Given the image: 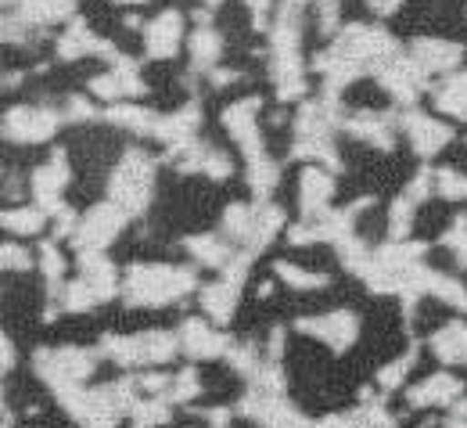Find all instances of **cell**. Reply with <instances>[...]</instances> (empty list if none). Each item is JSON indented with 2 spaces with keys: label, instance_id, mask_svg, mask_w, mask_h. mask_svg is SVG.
I'll list each match as a JSON object with an SVG mask.
<instances>
[{
  "label": "cell",
  "instance_id": "cell-50",
  "mask_svg": "<svg viewBox=\"0 0 467 428\" xmlns=\"http://www.w3.org/2000/svg\"><path fill=\"white\" fill-rule=\"evenodd\" d=\"M244 72L241 68H227V65H216L213 72H209V83L216 87V90H223V87H231V83H237Z\"/></svg>",
  "mask_w": 467,
  "mask_h": 428
},
{
  "label": "cell",
  "instance_id": "cell-15",
  "mask_svg": "<svg viewBox=\"0 0 467 428\" xmlns=\"http://www.w3.org/2000/svg\"><path fill=\"white\" fill-rule=\"evenodd\" d=\"M68 181H72L68 155H65V148H55V151H51V159H47V162L33 173V181H29L36 205H44V209H47V216L61 205V194H65Z\"/></svg>",
  "mask_w": 467,
  "mask_h": 428
},
{
  "label": "cell",
  "instance_id": "cell-49",
  "mask_svg": "<svg viewBox=\"0 0 467 428\" xmlns=\"http://www.w3.org/2000/svg\"><path fill=\"white\" fill-rule=\"evenodd\" d=\"M288 242L302 248V245H317V242H324V238H320V227L309 220V224H295V227H288Z\"/></svg>",
  "mask_w": 467,
  "mask_h": 428
},
{
  "label": "cell",
  "instance_id": "cell-34",
  "mask_svg": "<svg viewBox=\"0 0 467 428\" xmlns=\"http://www.w3.org/2000/svg\"><path fill=\"white\" fill-rule=\"evenodd\" d=\"M274 277H281L288 288L295 292H317V288H327L331 277L327 274H313V270H302L298 263H288V259H277L274 263Z\"/></svg>",
  "mask_w": 467,
  "mask_h": 428
},
{
  "label": "cell",
  "instance_id": "cell-26",
  "mask_svg": "<svg viewBox=\"0 0 467 428\" xmlns=\"http://www.w3.org/2000/svg\"><path fill=\"white\" fill-rule=\"evenodd\" d=\"M431 353L442 360V364H464L467 367V324L464 320H450L442 324L431 339H428Z\"/></svg>",
  "mask_w": 467,
  "mask_h": 428
},
{
  "label": "cell",
  "instance_id": "cell-3",
  "mask_svg": "<svg viewBox=\"0 0 467 428\" xmlns=\"http://www.w3.org/2000/svg\"><path fill=\"white\" fill-rule=\"evenodd\" d=\"M98 357L94 350H83V346H65V350H36L33 357V371L36 378L51 389L55 400H68L76 389L87 385V378L98 371Z\"/></svg>",
  "mask_w": 467,
  "mask_h": 428
},
{
  "label": "cell",
  "instance_id": "cell-27",
  "mask_svg": "<svg viewBox=\"0 0 467 428\" xmlns=\"http://www.w3.org/2000/svg\"><path fill=\"white\" fill-rule=\"evenodd\" d=\"M435 109L442 116L457 122H467V68L450 72L439 87H435Z\"/></svg>",
  "mask_w": 467,
  "mask_h": 428
},
{
  "label": "cell",
  "instance_id": "cell-48",
  "mask_svg": "<svg viewBox=\"0 0 467 428\" xmlns=\"http://www.w3.org/2000/svg\"><path fill=\"white\" fill-rule=\"evenodd\" d=\"M90 120H98V109L83 94H72L65 101V122H90Z\"/></svg>",
  "mask_w": 467,
  "mask_h": 428
},
{
  "label": "cell",
  "instance_id": "cell-20",
  "mask_svg": "<svg viewBox=\"0 0 467 428\" xmlns=\"http://www.w3.org/2000/svg\"><path fill=\"white\" fill-rule=\"evenodd\" d=\"M410 55L420 61L431 76L435 72H457V65L464 61V44H453V40H442V37H417L410 44Z\"/></svg>",
  "mask_w": 467,
  "mask_h": 428
},
{
  "label": "cell",
  "instance_id": "cell-12",
  "mask_svg": "<svg viewBox=\"0 0 467 428\" xmlns=\"http://www.w3.org/2000/svg\"><path fill=\"white\" fill-rule=\"evenodd\" d=\"M400 130L407 133L410 148L417 151V159H435L453 141V126L450 122H439L435 116H424L417 109H407L400 116Z\"/></svg>",
  "mask_w": 467,
  "mask_h": 428
},
{
  "label": "cell",
  "instance_id": "cell-30",
  "mask_svg": "<svg viewBox=\"0 0 467 428\" xmlns=\"http://www.w3.org/2000/svg\"><path fill=\"white\" fill-rule=\"evenodd\" d=\"M4 231L7 235H18V238H29V235H40L47 227V209L44 205H15V209H4Z\"/></svg>",
  "mask_w": 467,
  "mask_h": 428
},
{
  "label": "cell",
  "instance_id": "cell-53",
  "mask_svg": "<svg viewBox=\"0 0 467 428\" xmlns=\"http://www.w3.org/2000/svg\"><path fill=\"white\" fill-rule=\"evenodd\" d=\"M205 422H209V425H227V422H231V414H227L223 407H213V411L205 414Z\"/></svg>",
  "mask_w": 467,
  "mask_h": 428
},
{
  "label": "cell",
  "instance_id": "cell-42",
  "mask_svg": "<svg viewBox=\"0 0 467 428\" xmlns=\"http://www.w3.org/2000/svg\"><path fill=\"white\" fill-rule=\"evenodd\" d=\"M435 191L450 202H461V198H467V177L461 170L442 166V170H435Z\"/></svg>",
  "mask_w": 467,
  "mask_h": 428
},
{
  "label": "cell",
  "instance_id": "cell-11",
  "mask_svg": "<svg viewBox=\"0 0 467 428\" xmlns=\"http://www.w3.org/2000/svg\"><path fill=\"white\" fill-rule=\"evenodd\" d=\"M241 414L259 422V425H309V418L298 414V407L285 392L259 389V385H248V392L241 400Z\"/></svg>",
  "mask_w": 467,
  "mask_h": 428
},
{
  "label": "cell",
  "instance_id": "cell-54",
  "mask_svg": "<svg viewBox=\"0 0 467 428\" xmlns=\"http://www.w3.org/2000/svg\"><path fill=\"white\" fill-rule=\"evenodd\" d=\"M15 83H22V72H7V76H4V90H11Z\"/></svg>",
  "mask_w": 467,
  "mask_h": 428
},
{
  "label": "cell",
  "instance_id": "cell-9",
  "mask_svg": "<svg viewBox=\"0 0 467 428\" xmlns=\"http://www.w3.org/2000/svg\"><path fill=\"white\" fill-rule=\"evenodd\" d=\"M331 47H338L342 55L363 61V65H370V68H374L378 61L400 55V44H396L392 33H385L381 26H363V22H352L342 33H335Z\"/></svg>",
  "mask_w": 467,
  "mask_h": 428
},
{
  "label": "cell",
  "instance_id": "cell-35",
  "mask_svg": "<svg viewBox=\"0 0 467 428\" xmlns=\"http://www.w3.org/2000/svg\"><path fill=\"white\" fill-rule=\"evenodd\" d=\"M428 296H435V299H442L446 306H453V309L467 313V288L457 281V277H450V274L428 270Z\"/></svg>",
  "mask_w": 467,
  "mask_h": 428
},
{
  "label": "cell",
  "instance_id": "cell-6",
  "mask_svg": "<svg viewBox=\"0 0 467 428\" xmlns=\"http://www.w3.org/2000/svg\"><path fill=\"white\" fill-rule=\"evenodd\" d=\"M370 76L381 83V90L389 98H396L400 105H413L420 90L431 87V72L413 58V55H392V58L378 61L370 68Z\"/></svg>",
  "mask_w": 467,
  "mask_h": 428
},
{
  "label": "cell",
  "instance_id": "cell-8",
  "mask_svg": "<svg viewBox=\"0 0 467 428\" xmlns=\"http://www.w3.org/2000/svg\"><path fill=\"white\" fill-rule=\"evenodd\" d=\"M65 122V112L44 109V105H15L4 112V137L11 144H47L58 126Z\"/></svg>",
  "mask_w": 467,
  "mask_h": 428
},
{
  "label": "cell",
  "instance_id": "cell-21",
  "mask_svg": "<svg viewBox=\"0 0 467 428\" xmlns=\"http://www.w3.org/2000/svg\"><path fill=\"white\" fill-rule=\"evenodd\" d=\"M76 263H79V277H87V285L98 292L101 303L116 299L119 292H122L119 270L105 259V252H76Z\"/></svg>",
  "mask_w": 467,
  "mask_h": 428
},
{
  "label": "cell",
  "instance_id": "cell-16",
  "mask_svg": "<svg viewBox=\"0 0 467 428\" xmlns=\"http://www.w3.org/2000/svg\"><path fill=\"white\" fill-rule=\"evenodd\" d=\"M180 47H183V15L180 11L170 7V11L155 15L144 26V51H148V58L170 61L180 55Z\"/></svg>",
  "mask_w": 467,
  "mask_h": 428
},
{
  "label": "cell",
  "instance_id": "cell-38",
  "mask_svg": "<svg viewBox=\"0 0 467 428\" xmlns=\"http://www.w3.org/2000/svg\"><path fill=\"white\" fill-rule=\"evenodd\" d=\"M413 364H417V342L410 346L407 353L400 357V360H392V364H385L381 371H378V389L381 392H392V389H400L403 381H407V374L413 371Z\"/></svg>",
  "mask_w": 467,
  "mask_h": 428
},
{
  "label": "cell",
  "instance_id": "cell-24",
  "mask_svg": "<svg viewBox=\"0 0 467 428\" xmlns=\"http://www.w3.org/2000/svg\"><path fill=\"white\" fill-rule=\"evenodd\" d=\"M187 47H191V79L194 76H209L223 58V33H216L213 26H198L191 33Z\"/></svg>",
  "mask_w": 467,
  "mask_h": 428
},
{
  "label": "cell",
  "instance_id": "cell-17",
  "mask_svg": "<svg viewBox=\"0 0 467 428\" xmlns=\"http://www.w3.org/2000/svg\"><path fill=\"white\" fill-rule=\"evenodd\" d=\"M342 130L349 137H356V141L374 144L378 151H392L396 130H400V116H392V112H346Z\"/></svg>",
  "mask_w": 467,
  "mask_h": 428
},
{
  "label": "cell",
  "instance_id": "cell-2",
  "mask_svg": "<svg viewBox=\"0 0 467 428\" xmlns=\"http://www.w3.org/2000/svg\"><path fill=\"white\" fill-rule=\"evenodd\" d=\"M180 350V331H137V335H105L101 357H109L119 367H166Z\"/></svg>",
  "mask_w": 467,
  "mask_h": 428
},
{
  "label": "cell",
  "instance_id": "cell-39",
  "mask_svg": "<svg viewBox=\"0 0 467 428\" xmlns=\"http://www.w3.org/2000/svg\"><path fill=\"white\" fill-rule=\"evenodd\" d=\"M198 396H202V378H198L194 367H183L180 374H173V385L166 389V400H170L173 407H183V403H191V400H198Z\"/></svg>",
  "mask_w": 467,
  "mask_h": 428
},
{
  "label": "cell",
  "instance_id": "cell-7",
  "mask_svg": "<svg viewBox=\"0 0 467 428\" xmlns=\"http://www.w3.org/2000/svg\"><path fill=\"white\" fill-rule=\"evenodd\" d=\"M259 112H263V98L259 94H252V98H241V101H234L223 109V130L231 133V141L241 148V155H244V162H255V159H263L266 155V144H263V130H259Z\"/></svg>",
  "mask_w": 467,
  "mask_h": 428
},
{
  "label": "cell",
  "instance_id": "cell-55",
  "mask_svg": "<svg viewBox=\"0 0 467 428\" xmlns=\"http://www.w3.org/2000/svg\"><path fill=\"white\" fill-rule=\"evenodd\" d=\"M122 22H126V26H130V29H140V15H126V18H122Z\"/></svg>",
  "mask_w": 467,
  "mask_h": 428
},
{
  "label": "cell",
  "instance_id": "cell-1",
  "mask_svg": "<svg viewBox=\"0 0 467 428\" xmlns=\"http://www.w3.org/2000/svg\"><path fill=\"white\" fill-rule=\"evenodd\" d=\"M194 288H198V274L191 266H173V263H166V266L162 263H137L122 277L126 306H137V309L173 306Z\"/></svg>",
  "mask_w": 467,
  "mask_h": 428
},
{
  "label": "cell",
  "instance_id": "cell-22",
  "mask_svg": "<svg viewBox=\"0 0 467 428\" xmlns=\"http://www.w3.org/2000/svg\"><path fill=\"white\" fill-rule=\"evenodd\" d=\"M202 309L213 324H231L234 313H237V303H241V281H234L227 274H220L216 285H205L202 288Z\"/></svg>",
  "mask_w": 467,
  "mask_h": 428
},
{
  "label": "cell",
  "instance_id": "cell-23",
  "mask_svg": "<svg viewBox=\"0 0 467 428\" xmlns=\"http://www.w3.org/2000/svg\"><path fill=\"white\" fill-rule=\"evenodd\" d=\"M198 126H202V105H198V101H187L183 109H176V112H170V116H159L155 141H162L166 148L187 144V141L198 137Z\"/></svg>",
  "mask_w": 467,
  "mask_h": 428
},
{
  "label": "cell",
  "instance_id": "cell-10",
  "mask_svg": "<svg viewBox=\"0 0 467 428\" xmlns=\"http://www.w3.org/2000/svg\"><path fill=\"white\" fill-rule=\"evenodd\" d=\"M295 331L324 342L331 353H346L359 339V317L352 309H331V313H320V317H298Z\"/></svg>",
  "mask_w": 467,
  "mask_h": 428
},
{
  "label": "cell",
  "instance_id": "cell-52",
  "mask_svg": "<svg viewBox=\"0 0 467 428\" xmlns=\"http://www.w3.org/2000/svg\"><path fill=\"white\" fill-rule=\"evenodd\" d=\"M15 367V342H11V335H4V374Z\"/></svg>",
  "mask_w": 467,
  "mask_h": 428
},
{
  "label": "cell",
  "instance_id": "cell-46",
  "mask_svg": "<svg viewBox=\"0 0 467 428\" xmlns=\"http://www.w3.org/2000/svg\"><path fill=\"white\" fill-rule=\"evenodd\" d=\"M317 11H320V37L335 40V33H338V11H342V0H317Z\"/></svg>",
  "mask_w": 467,
  "mask_h": 428
},
{
  "label": "cell",
  "instance_id": "cell-31",
  "mask_svg": "<svg viewBox=\"0 0 467 428\" xmlns=\"http://www.w3.org/2000/svg\"><path fill=\"white\" fill-rule=\"evenodd\" d=\"M40 274H44V285H47V299L61 303V292H65V256L55 238L40 242Z\"/></svg>",
  "mask_w": 467,
  "mask_h": 428
},
{
  "label": "cell",
  "instance_id": "cell-18",
  "mask_svg": "<svg viewBox=\"0 0 467 428\" xmlns=\"http://www.w3.org/2000/svg\"><path fill=\"white\" fill-rule=\"evenodd\" d=\"M331 198H335V173L324 166H306L298 177V205L306 220H320L331 213Z\"/></svg>",
  "mask_w": 467,
  "mask_h": 428
},
{
  "label": "cell",
  "instance_id": "cell-41",
  "mask_svg": "<svg viewBox=\"0 0 467 428\" xmlns=\"http://www.w3.org/2000/svg\"><path fill=\"white\" fill-rule=\"evenodd\" d=\"M223 360H227V364H231L234 371L244 378V381H248V378H252V374L263 367V360H259V350H255L252 342H231V350H227V357H223Z\"/></svg>",
  "mask_w": 467,
  "mask_h": 428
},
{
  "label": "cell",
  "instance_id": "cell-36",
  "mask_svg": "<svg viewBox=\"0 0 467 428\" xmlns=\"http://www.w3.org/2000/svg\"><path fill=\"white\" fill-rule=\"evenodd\" d=\"M417 209H420V202H413L407 191L389 205V238H392V242H403L410 231H413Z\"/></svg>",
  "mask_w": 467,
  "mask_h": 428
},
{
  "label": "cell",
  "instance_id": "cell-32",
  "mask_svg": "<svg viewBox=\"0 0 467 428\" xmlns=\"http://www.w3.org/2000/svg\"><path fill=\"white\" fill-rule=\"evenodd\" d=\"M252 231H255V205H244V202H231L223 209V220H220V235H227L234 245L252 242Z\"/></svg>",
  "mask_w": 467,
  "mask_h": 428
},
{
  "label": "cell",
  "instance_id": "cell-13",
  "mask_svg": "<svg viewBox=\"0 0 467 428\" xmlns=\"http://www.w3.org/2000/svg\"><path fill=\"white\" fill-rule=\"evenodd\" d=\"M101 58V61H112L119 58L116 44H109V40H101L83 18H72L68 22V29L58 37V61H79V58Z\"/></svg>",
  "mask_w": 467,
  "mask_h": 428
},
{
  "label": "cell",
  "instance_id": "cell-4",
  "mask_svg": "<svg viewBox=\"0 0 467 428\" xmlns=\"http://www.w3.org/2000/svg\"><path fill=\"white\" fill-rule=\"evenodd\" d=\"M155 159L144 148H126L109 177V198L119 202L130 216H144L155 198Z\"/></svg>",
  "mask_w": 467,
  "mask_h": 428
},
{
  "label": "cell",
  "instance_id": "cell-37",
  "mask_svg": "<svg viewBox=\"0 0 467 428\" xmlns=\"http://www.w3.org/2000/svg\"><path fill=\"white\" fill-rule=\"evenodd\" d=\"M98 303H101V299H98V292L87 285V277L76 274V281H65V292H61L65 313H87V309H94Z\"/></svg>",
  "mask_w": 467,
  "mask_h": 428
},
{
  "label": "cell",
  "instance_id": "cell-58",
  "mask_svg": "<svg viewBox=\"0 0 467 428\" xmlns=\"http://www.w3.org/2000/svg\"><path fill=\"white\" fill-rule=\"evenodd\" d=\"M202 4H205V7H220L223 0H202Z\"/></svg>",
  "mask_w": 467,
  "mask_h": 428
},
{
  "label": "cell",
  "instance_id": "cell-25",
  "mask_svg": "<svg viewBox=\"0 0 467 428\" xmlns=\"http://www.w3.org/2000/svg\"><path fill=\"white\" fill-rule=\"evenodd\" d=\"M231 245L234 242L227 238V235H194V238H187V242H183V248L191 252V259H194L198 266L223 270V266L234 259Z\"/></svg>",
  "mask_w": 467,
  "mask_h": 428
},
{
  "label": "cell",
  "instance_id": "cell-33",
  "mask_svg": "<svg viewBox=\"0 0 467 428\" xmlns=\"http://www.w3.org/2000/svg\"><path fill=\"white\" fill-rule=\"evenodd\" d=\"M244 183L255 198H270L281 183V162H274L270 155H263L255 162H244Z\"/></svg>",
  "mask_w": 467,
  "mask_h": 428
},
{
  "label": "cell",
  "instance_id": "cell-47",
  "mask_svg": "<svg viewBox=\"0 0 467 428\" xmlns=\"http://www.w3.org/2000/svg\"><path fill=\"white\" fill-rule=\"evenodd\" d=\"M442 245H446V248H450L453 256L467 252V213H457V216H453L450 231L442 235Z\"/></svg>",
  "mask_w": 467,
  "mask_h": 428
},
{
  "label": "cell",
  "instance_id": "cell-43",
  "mask_svg": "<svg viewBox=\"0 0 467 428\" xmlns=\"http://www.w3.org/2000/svg\"><path fill=\"white\" fill-rule=\"evenodd\" d=\"M90 94H94L98 101H109V105H116V101H126V94H122V83H119L116 68H109V72L94 76V79H90Z\"/></svg>",
  "mask_w": 467,
  "mask_h": 428
},
{
  "label": "cell",
  "instance_id": "cell-51",
  "mask_svg": "<svg viewBox=\"0 0 467 428\" xmlns=\"http://www.w3.org/2000/svg\"><path fill=\"white\" fill-rule=\"evenodd\" d=\"M281 357H285V328H274L266 342V360H281Z\"/></svg>",
  "mask_w": 467,
  "mask_h": 428
},
{
  "label": "cell",
  "instance_id": "cell-19",
  "mask_svg": "<svg viewBox=\"0 0 467 428\" xmlns=\"http://www.w3.org/2000/svg\"><path fill=\"white\" fill-rule=\"evenodd\" d=\"M464 396V381L457 374H431L424 381H417L407 392V403L413 411H428V407H450L453 400Z\"/></svg>",
  "mask_w": 467,
  "mask_h": 428
},
{
  "label": "cell",
  "instance_id": "cell-28",
  "mask_svg": "<svg viewBox=\"0 0 467 428\" xmlns=\"http://www.w3.org/2000/svg\"><path fill=\"white\" fill-rule=\"evenodd\" d=\"M105 122L112 126H122L137 137H155V126H159V116L151 109H140V105H130V101H116L105 109Z\"/></svg>",
  "mask_w": 467,
  "mask_h": 428
},
{
  "label": "cell",
  "instance_id": "cell-59",
  "mask_svg": "<svg viewBox=\"0 0 467 428\" xmlns=\"http://www.w3.org/2000/svg\"><path fill=\"white\" fill-rule=\"evenodd\" d=\"M4 4H7V7H11V4H22V0H4Z\"/></svg>",
  "mask_w": 467,
  "mask_h": 428
},
{
  "label": "cell",
  "instance_id": "cell-14",
  "mask_svg": "<svg viewBox=\"0 0 467 428\" xmlns=\"http://www.w3.org/2000/svg\"><path fill=\"white\" fill-rule=\"evenodd\" d=\"M180 350L191 360H216V357H227L231 339L220 328H213L205 317H191L180 324Z\"/></svg>",
  "mask_w": 467,
  "mask_h": 428
},
{
  "label": "cell",
  "instance_id": "cell-5",
  "mask_svg": "<svg viewBox=\"0 0 467 428\" xmlns=\"http://www.w3.org/2000/svg\"><path fill=\"white\" fill-rule=\"evenodd\" d=\"M133 216L119 205V202H101V205H94V209H87L83 216H79V227H76V235L68 238L76 252H105L109 245L116 242L119 235H122V227L130 224Z\"/></svg>",
  "mask_w": 467,
  "mask_h": 428
},
{
  "label": "cell",
  "instance_id": "cell-44",
  "mask_svg": "<svg viewBox=\"0 0 467 428\" xmlns=\"http://www.w3.org/2000/svg\"><path fill=\"white\" fill-rule=\"evenodd\" d=\"M0 263H4L7 274H26V270H33V256H29V248H22L18 242H4V248H0Z\"/></svg>",
  "mask_w": 467,
  "mask_h": 428
},
{
  "label": "cell",
  "instance_id": "cell-45",
  "mask_svg": "<svg viewBox=\"0 0 467 428\" xmlns=\"http://www.w3.org/2000/svg\"><path fill=\"white\" fill-rule=\"evenodd\" d=\"M248 15H252V29L255 33H266L274 26V15H277V4L274 0H244Z\"/></svg>",
  "mask_w": 467,
  "mask_h": 428
},
{
  "label": "cell",
  "instance_id": "cell-29",
  "mask_svg": "<svg viewBox=\"0 0 467 428\" xmlns=\"http://www.w3.org/2000/svg\"><path fill=\"white\" fill-rule=\"evenodd\" d=\"M72 11H76V0H22L18 4V15L33 29H44L55 22H72Z\"/></svg>",
  "mask_w": 467,
  "mask_h": 428
},
{
  "label": "cell",
  "instance_id": "cell-40",
  "mask_svg": "<svg viewBox=\"0 0 467 428\" xmlns=\"http://www.w3.org/2000/svg\"><path fill=\"white\" fill-rule=\"evenodd\" d=\"M170 400L166 396H151V400H137V407L130 411L133 425H166L170 422Z\"/></svg>",
  "mask_w": 467,
  "mask_h": 428
},
{
  "label": "cell",
  "instance_id": "cell-57",
  "mask_svg": "<svg viewBox=\"0 0 467 428\" xmlns=\"http://www.w3.org/2000/svg\"><path fill=\"white\" fill-rule=\"evenodd\" d=\"M457 266H464V270H467V252H461V256H457Z\"/></svg>",
  "mask_w": 467,
  "mask_h": 428
},
{
  "label": "cell",
  "instance_id": "cell-56",
  "mask_svg": "<svg viewBox=\"0 0 467 428\" xmlns=\"http://www.w3.org/2000/svg\"><path fill=\"white\" fill-rule=\"evenodd\" d=\"M112 4H119V7H133V4H148V0H112Z\"/></svg>",
  "mask_w": 467,
  "mask_h": 428
}]
</instances>
